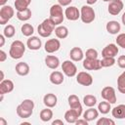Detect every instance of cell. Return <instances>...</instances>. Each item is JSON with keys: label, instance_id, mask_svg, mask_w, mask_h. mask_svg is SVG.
<instances>
[{"label": "cell", "instance_id": "22", "mask_svg": "<svg viewBox=\"0 0 125 125\" xmlns=\"http://www.w3.org/2000/svg\"><path fill=\"white\" fill-rule=\"evenodd\" d=\"M105 28H106V31L110 34H117L120 29H121V25L120 23L117 21H109L106 25H105Z\"/></svg>", "mask_w": 125, "mask_h": 125}, {"label": "cell", "instance_id": "48", "mask_svg": "<svg viewBox=\"0 0 125 125\" xmlns=\"http://www.w3.org/2000/svg\"><path fill=\"white\" fill-rule=\"evenodd\" d=\"M121 21H122V23L125 25V12L123 13V15H122V17H121Z\"/></svg>", "mask_w": 125, "mask_h": 125}, {"label": "cell", "instance_id": "34", "mask_svg": "<svg viewBox=\"0 0 125 125\" xmlns=\"http://www.w3.org/2000/svg\"><path fill=\"white\" fill-rule=\"evenodd\" d=\"M117 88L122 94H125V70L117 78Z\"/></svg>", "mask_w": 125, "mask_h": 125}, {"label": "cell", "instance_id": "12", "mask_svg": "<svg viewBox=\"0 0 125 125\" xmlns=\"http://www.w3.org/2000/svg\"><path fill=\"white\" fill-rule=\"evenodd\" d=\"M83 67L86 70H99L103 66L101 64V61L98 59H95V60L85 59L83 61Z\"/></svg>", "mask_w": 125, "mask_h": 125}, {"label": "cell", "instance_id": "6", "mask_svg": "<svg viewBox=\"0 0 125 125\" xmlns=\"http://www.w3.org/2000/svg\"><path fill=\"white\" fill-rule=\"evenodd\" d=\"M101 95L104 101H107L110 104L116 103V94H115V90L113 87H110V86L104 87L101 92Z\"/></svg>", "mask_w": 125, "mask_h": 125}, {"label": "cell", "instance_id": "2", "mask_svg": "<svg viewBox=\"0 0 125 125\" xmlns=\"http://www.w3.org/2000/svg\"><path fill=\"white\" fill-rule=\"evenodd\" d=\"M24 52H25V45L21 40H15L10 46L9 55L12 59L19 60L23 56Z\"/></svg>", "mask_w": 125, "mask_h": 125}, {"label": "cell", "instance_id": "8", "mask_svg": "<svg viewBox=\"0 0 125 125\" xmlns=\"http://www.w3.org/2000/svg\"><path fill=\"white\" fill-rule=\"evenodd\" d=\"M124 4L121 0H111L108 2L107 11L112 16H117L120 14V12L123 10Z\"/></svg>", "mask_w": 125, "mask_h": 125}, {"label": "cell", "instance_id": "46", "mask_svg": "<svg viewBox=\"0 0 125 125\" xmlns=\"http://www.w3.org/2000/svg\"><path fill=\"white\" fill-rule=\"evenodd\" d=\"M0 125H7V121L3 117H0Z\"/></svg>", "mask_w": 125, "mask_h": 125}, {"label": "cell", "instance_id": "24", "mask_svg": "<svg viewBox=\"0 0 125 125\" xmlns=\"http://www.w3.org/2000/svg\"><path fill=\"white\" fill-rule=\"evenodd\" d=\"M98 116H99V110L96 109V108H94V107H89L83 113V118L86 119L88 122L95 120Z\"/></svg>", "mask_w": 125, "mask_h": 125}, {"label": "cell", "instance_id": "21", "mask_svg": "<svg viewBox=\"0 0 125 125\" xmlns=\"http://www.w3.org/2000/svg\"><path fill=\"white\" fill-rule=\"evenodd\" d=\"M45 63L46 65L51 68V69H56L60 65V60L58 57L53 56V55H48L45 58Z\"/></svg>", "mask_w": 125, "mask_h": 125}, {"label": "cell", "instance_id": "9", "mask_svg": "<svg viewBox=\"0 0 125 125\" xmlns=\"http://www.w3.org/2000/svg\"><path fill=\"white\" fill-rule=\"evenodd\" d=\"M76 81L82 86H91L93 84V77L86 71H80L76 75Z\"/></svg>", "mask_w": 125, "mask_h": 125}, {"label": "cell", "instance_id": "25", "mask_svg": "<svg viewBox=\"0 0 125 125\" xmlns=\"http://www.w3.org/2000/svg\"><path fill=\"white\" fill-rule=\"evenodd\" d=\"M78 117H80L79 114L74 109H71V108L68 109L67 111H65V113H64V119L67 123H75L76 120L78 119Z\"/></svg>", "mask_w": 125, "mask_h": 125}, {"label": "cell", "instance_id": "16", "mask_svg": "<svg viewBox=\"0 0 125 125\" xmlns=\"http://www.w3.org/2000/svg\"><path fill=\"white\" fill-rule=\"evenodd\" d=\"M14 90V82L10 79H4L0 82V94H8Z\"/></svg>", "mask_w": 125, "mask_h": 125}, {"label": "cell", "instance_id": "28", "mask_svg": "<svg viewBox=\"0 0 125 125\" xmlns=\"http://www.w3.org/2000/svg\"><path fill=\"white\" fill-rule=\"evenodd\" d=\"M40 119L43 121V122H48L52 119L53 117V111L52 109H50V107H47V108H44L40 111Z\"/></svg>", "mask_w": 125, "mask_h": 125}, {"label": "cell", "instance_id": "38", "mask_svg": "<svg viewBox=\"0 0 125 125\" xmlns=\"http://www.w3.org/2000/svg\"><path fill=\"white\" fill-rule=\"evenodd\" d=\"M115 122L107 117H102L97 121V125H114Z\"/></svg>", "mask_w": 125, "mask_h": 125}, {"label": "cell", "instance_id": "33", "mask_svg": "<svg viewBox=\"0 0 125 125\" xmlns=\"http://www.w3.org/2000/svg\"><path fill=\"white\" fill-rule=\"evenodd\" d=\"M62 6L60 4H55L50 8V17H57V16H62Z\"/></svg>", "mask_w": 125, "mask_h": 125}, {"label": "cell", "instance_id": "41", "mask_svg": "<svg viewBox=\"0 0 125 125\" xmlns=\"http://www.w3.org/2000/svg\"><path fill=\"white\" fill-rule=\"evenodd\" d=\"M6 59H7V54L3 50H0V62H3L6 61Z\"/></svg>", "mask_w": 125, "mask_h": 125}, {"label": "cell", "instance_id": "1", "mask_svg": "<svg viewBox=\"0 0 125 125\" xmlns=\"http://www.w3.org/2000/svg\"><path fill=\"white\" fill-rule=\"evenodd\" d=\"M33 108H34V102L30 99H25L17 106L16 110H17V114L21 118L25 119L32 115Z\"/></svg>", "mask_w": 125, "mask_h": 125}, {"label": "cell", "instance_id": "50", "mask_svg": "<svg viewBox=\"0 0 125 125\" xmlns=\"http://www.w3.org/2000/svg\"><path fill=\"white\" fill-rule=\"evenodd\" d=\"M0 79H1V81L4 80V72H3V71H1V78H0Z\"/></svg>", "mask_w": 125, "mask_h": 125}, {"label": "cell", "instance_id": "10", "mask_svg": "<svg viewBox=\"0 0 125 125\" xmlns=\"http://www.w3.org/2000/svg\"><path fill=\"white\" fill-rule=\"evenodd\" d=\"M61 48V42L59 39H49L46 41L45 45H44V49L47 53L49 54H52V53H55L57 51H59Z\"/></svg>", "mask_w": 125, "mask_h": 125}, {"label": "cell", "instance_id": "14", "mask_svg": "<svg viewBox=\"0 0 125 125\" xmlns=\"http://www.w3.org/2000/svg\"><path fill=\"white\" fill-rule=\"evenodd\" d=\"M118 52H119V50H118L117 45L111 43V44L106 45V46L103 49V51H102V56H103V58H104V57H112V58H115V57L117 56Z\"/></svg>", "mask_w": 125, "mask_h": 125}, {"label": "cell", "instance_id": "39", "mask_svg": "<svg viewBox=\"0 0 125 125\" xmlns=\"http://www.w3.org/2000/svg\"><path fill=\"white\" fill-rule=\"evenodd\" d=\"M115 40H116V44H117L119 47L125 49V33H120V34H118Z\"/></svg>", "mask_w": 125, "mask_h": 125}, {"label": "cell", "instance_id": "27", "mask_svg": "<svg viewBox=\"0 0 125 125\" xmlns=\"http://www.w3.org/2000/svg\"><path fill=\"white\" fill-rule=\"evenodd\" d=\"M55 34L59 39H64L68 36V29L64 25H58L55 28Z\"/></svg>", "mask_w": 125, "mask_h": 125}, {"label": "cell", "instance_id": "49", "mask_svg": "<svg viewBox=\"0 0 125 125\" xmlns=\"http://www.w3.org/2000/svg\"><path fill=\"white\" fill-rule=\"evenodd\" d=\"M7 1H8V0H0V5H1V6H4V5L7 3Z\"/></svg>", "mask_w": 125, "mask_h": 125}, {"label": "cell", "instance_id": "23", "mask_svg": "<svg viewBox=\"0 0 125 125\" xmlns=\"http://www.w3.org/2000/svg\"><path fill=\"white\" fill-rule=\"evenodd\" d=\"M111 114L114 118L123 119L125 118V104H118L111 109Z\"/></svg>", "mask_w": 125, "mask_h": 125}, {"label": "cell", "instance_id": "17", "mask_svg": "<svg viewBox=\"0 0 125 125\" xmlns=\"http://www.w3.org/2000/svg\"><path fill=\"white\" fill-rule=\"evenodd\" d=\"M49 79H50V82L52 84H54V85H61L64 81V76H63L62 72L55 70V71H53L50 74Z\"/></svg>", "mask_w": 125, "mask_h": 125}, {"label": "cell", "instance_id": "11", "mask_svg": "<svg viewBox=\"0 0 125 125\" xmlns=\"http://www.w3.org/2000/svg\"><path fill=\"white\" fill-rule=\"evenodd\" d=\"M68 101V104L70 106L71 109H74L78 114L79 116L82 114V105H81V103L79 101V98L76 96V95H70L67 99Z\"/></svg>", "mask_w": 125, "mask_h": 125}, {"label": "cell", "instance_id": "30", "mask_svg": "<svg viewBox=\"0 0 125 125\" xmlns=\"http://www.w3.org/2000/svg\"><path fill=\"white\" fill-rule=\"evenodd\" d=\"M31 0H16L15 1V8L17 11H23L28 8Z\"/></svg>", "mask_w": 125, "mask_h": 125}, {"label": "cell", "instance_id": "20", "mask_svg": "<svg viewBox=\"0 0 125 125\" xmlns=\"http://www.w3.org/2000/svg\"><path fill=\"white\" fill-rule=\"evenodd\" d=\"M15 70L16 72L20 75V76H26L28 73H29V65L24 62H20L16 64V67H15Z\"/></svg>", "mask_w": 125, "mask_h": 125}, {"label": "cell", "instance_id": "7", "mask_svg": "<svg viewBox=\"0 0 125 125\" xmlns=\"http://www.w3.org/2000/svg\"><path fill=\"white\" fill-rule=\"evenodd\" d=\"M62 70L67 77H73L77 74V67L71 61H64L62 64Z\"/></svg>", "mask_w": 125, "mask_h": 125}, {"label": "cell", "instance_id": "45", "mask_svg": "<svg viewBox=\"0 0 125 125\" xmlns=\"http://www.w3.org/2000/svg\"><path fill=\"white\" fill-rule=\"evenodd\" d=\"M5 44V36L4 34H1L0 35V47H3Z\"/></svg>", "mask_w": 125, "mask_h": 125}, {"label": "cell", "instance_id": "37", "mask_svg": "<svg viewBox=\"0 0 125 125\" xmlns=\"http://www.w3.org/2000/svg\"><path fill=\"white\" fill-rule=\"evenodd\" d=\"M84 56L86 57V59L95 60V59H98L99 54H98V51H97L96 49L90 48V49H88V50L86 51V53H85V55H84Z\"/></svg>", "mask_w": 125, "mask_h": 125}, {"label": "cell", "instance_id": "31", "mask_svg": "<svg viewBox=\"0 0 125 125\" xmlns=\"http://www.w3.org/2000/svg\"><path fill=\"white\" fill-rule=\"evenodd\" d=\"M21 30L22 35H24V36H26V37H30V36H32V34L34 33V27H33L30 23H23V24L21 25Z\"/></svg>", "mask_w": 125, "mask_h": 125}, {"label": "cell", "instance_id": "4", "mask_svg": "<svg viewBox=\"0 0 125 125\" xmlns=\"http://www.w3.org/2000/svg\"><path fill=\"white\" fill-rule=\"evenodd\" d=\"M95 18H96L95 11L90 5L82 6L80 10V19L84 23H91L92 21H94Z\"/></svg>", "mask_w": 125, "mask_h": 125}, {"label": "cell", "instance_id": "5", "mask_svg": "<svg viewBox=\"0 0 125 125\" xmlns=\"http://www.w3.org/2000/svg\"><path fill=\"white\" fill-rule=\"evenodd\" d=\"M15 11L14 9L9 5H4L0 9V24H6L13 17H14Z\"/></svg>", "mask_w": 125, "mask_h": 125}, {"label": "cell", "instance_id": "43", "mask_svg": "<svg viewBox=\"0 0 125 125\" xmlns=\"http://www.w3.org/2000/svg\"><path fill=\"white\" fill-rule=\"evenodd\" d=\"M76 125H88V121L86 119H77L75 122Z\"/></svg>", "mask_w": 125, "mask_h": 125}, {"label": "cell", "instance_id": "36", "mask_svg": "<svg viewBox=\"0 0 125 125\" xmlns=\"http://www.w3.org/2000/svg\"><path fill=\"white\" fill-rule=\"evenodd\" d=\"M16 33V29H15V26L12 25V24H8L5 26L4 28V31H3V34L5 37L7 38H12Z\"/></svg>", "mask_w": 125, "mask_h": 125}, {"label": "cell", "instance_id": "29", "mask_svg": "<svg viewBox=\"0 0 125 125\" xmlns=\"http://www.w3.org/2000/svg\"><path fill=\"white\" fill-rule=\"evenodd\" d=\"M110 103L107 102V101H104V102H101L99 104H98V110L99 112H101L102 114H106L109 112V110L111 109V106H110Z\"/></svg>", "mask_w": 125, "mask_h": 125}, {"label": "cell", "instance_id": "18", "mask_svg": "<svg viewBox=\"0 0 125 125\" xmlns=\"http://www.w3.org/2000/svg\"><path fill=\"white\" fill-rule=\"evenodd\" d=\"M57 103H58V98L55 94H52V93H49V94H46L43 98V104L47 106V107H55L57 105Z\"/></svg>", "mask_w": 125, "mask_h": 125}, {"label": "cell", "instance_id": "13", "mask_svg": "<svg viewBox=\"0 0 125 125\" xmlns=\"http://www.w3.org/2000/svg\"><path fill=\"white\" fill-rule=\"evenodd\" d=\"M64 16L68 21H77L80 18V11L75 6H68L64 11Z\"/></svg>", "mask_w": 125, "mask_h": 125}, {"label": "cell", "instance_id": "40", "mask_svg": "<svg viewBox=\"0 0 125 125\" xmlns=\"http://www.w3.org/2000/svg\"><path fill=\"white\" fill-rule=\"evenodd\" d=\"M117 64L120 68L125 69V55H122L117 59Z\"/></svg>", "mask_w": 125, "mask_h": 125}, {"label": "cell", "instance_id": "35", "mask_svg": "<svg viewBox=\"0 0 125 125\" xmlns=\"http://www.w3.org/2000/svg\"><path fill=\"white\" fill-rule=\"evenodd\" d=\"M115 62H116V61L112 57H104V58H103V60H101V64L103 67H110V66L114 65Z\"/></svg>", "mask_w": 125, "mask_h": 125}, {"label": "cell", "instance_id": "26", "mask_svg": "<svg viewBox=\"0 0 125 125\" xmlns=\"http://www.w3.org/2000/svg\"><path fill=\"white\" fill-rule=\"evenodd\" d=\"M31 10L29 8L23 10V11H17V14H16V17L18 18L19 21H28L30 18H31Z\"/></svg>", "mask_w": 125, "mask_h": 125}, {"label": "cell", "instance_id": "42", "mask_svg": "<svg viewBox=\"0 0 125 125\" xmlns=\"http://www.w3.org/2000/svg\"><path fill=\"white\" fill-rule=\"evenodd\" d=\"M58 1L61 6H68L72 2V0H58Z\"/></svg>", "mask_w": 125, "mask_h": 125}, {"label": "cell", "instance_id": "44", "mask_svg": "<svg viewBox=\"0 0 125 125\" xmlns=\"http://www.w3.org/2000/svg\"><path fill=\"white\" fill-rule=\"evenodd\" d=\"M52 125H63V121L61 119H56L52 122Z\"/></svg>", "mask_w": 125, "mask_h": 125}, {"label": "cell", "instance_id": "32", "mask_svg": "<svg viewBox=\"0 0 125 125\" xmlns=\"http://www.w3.org/2000/svg\"><path fill=\"white\" fill-rule=\"evenodd\" d=\"M83 103L88 107H93L97 104V98L94 95H86L83 98Z\"/></svg>", "mask_w": 125, "mask_h": 125}, {"label": "cell", "instance_id": "51", "mask_svg": "<svg viewBox=\"0 0 125 125\" xmlns=\"http://www.w3.org/2000/svg\"><path fill=\"white\" fill-rule=\"evenodd\" d=\"M104 2H109V1H111V0H103Z\"/></svg>", "mask_w": 125, "mask_h": 125}, {"label": "cell", "instance_id": "3", "mask_svg": "<svg viewBox=\"0 0 125 125\" xmlns=\"http://www.w3.org/2000/svg\"><path fill=\"white\" fill-rule=\"evenodd\" d=\"M55 24L53 23V21L50 20V19H46L44 20L37 27V32L39 33V35L41 37H44V38H47L49 37L52 32L55 30Z\"/></svg>", "mask_w": 125, "mask_h": 125}, {"label": "cell", "instance_id": "15", "mask_svg": "<svg viewBox=\"0 0 125 125\" xmlns=\"http://www.w3.org/2000/svg\"><path fill=\"white\" fill-rule=\"evenodd\" d=\"M26 46L30 50L37 51L42 46L41 39H39V37H37V36H30V37H28V39L26 41Z\"/></svg>", "mask_w": 125, "mask_h": 125}, {"label": "cell", "instance_id": "47", "mask_svg": "<svg viewBox=\"0 0 125 125\" xmlns=\"http://www.w3.org/2000/svg\"><path fill=\"white\" fill-rule=\"evenodd\" d=\"M97 1H98V0H86V2H87L88 5H94Z\"/></svg>", "mask_w": 125, "mask_h": 125}, {"label": "cell", "instance_id": "19", "mask_svg": "<svg viewBox=\"0 0 125 125\" xmlns=\"http://www.w3.org/2000/svg\"><path fill=\"white\" fill-rule=\"evenodd\" d=\"M69 57L71 59V61L73 62H80L83 60V57H84V53L82 51L81 48L79 47H73L70 52H69Z\"/></svg>", "mask_w": 125, "mask_h": 125}]
</instances>
